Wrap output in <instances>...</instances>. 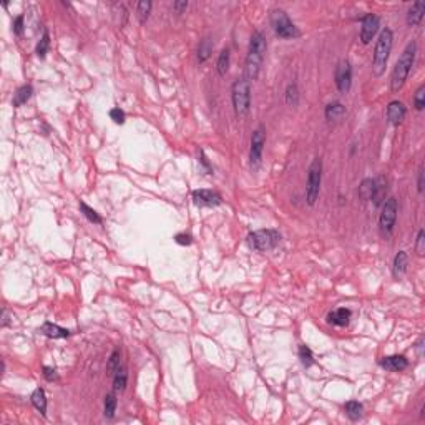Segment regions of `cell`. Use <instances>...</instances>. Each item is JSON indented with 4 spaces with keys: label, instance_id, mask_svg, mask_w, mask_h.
I'll return each instance as SVG.
<instances>
[{
    "label": "cell",
    "instance_id": "5",
    "mask_svg": "<svg viewBox=\"0 0 425 425\" xmlns=\"http://www.w3.org/2000/svg\"><path fill=\"white\" fill-rule=\"evenodd\" d=\"M281 243V234L276 229H259L248 234V244L256 251H271Z\"/></svg>",
    "mask_w": 425,
    "mask_h": 425
},
{
    "label": "cell",
    "instance_id": "14",
    "mask_svg": "<svg viewBox=\"0 0 425 425\" xmlns=\"http://www.w3.org/2000/svg\"><path fill=\"white\" fill-rule=\"evenodd\" d=\"M39 332L42 336L49 337V339H65L70 336V330L68 329H63L56 324H52V322H45L40 325Z\"/></svg>",
    "mask_w": 425,
    "mask_h": 425
},
{
    "label": "cell",
    "instance_id": "12",
    "mask_svg": "<svg viewBox=\"0 0 425 425\" xmlns=\"http://www.w3.org/2000/svg\"><path fill=\"white\" fill-rule=\"evenodd\" d=\"M193 201L198 206H218L223 203L221 195L212 190H196L193 191Z\"/></svg>",
    "mask_w": 425,
    "mask_h": 425
},
{
    "label": "cell",
    "instance_id": "6",
    "mask_svg": "<svg viewBox=\"0 0 425 425\" xmlns=\"http://www.w3.org/2000/svg\"><path fill=\"white\" fill-rule=\"evenodd\" d=\"M271 27L279 39H296V37H299L297 27L291 22L287 13L284 10H281V8H274L271 12Z\"/></svg>",
    "mask_w": 425,
    "mask_h": 425
},
{
    "label": "cell",
    "instance_id": "8",
    "mask_svg": "<svg viewBox=\"0 0 425 425\" xmlns=\"http://www.w3.org/2000/svg\"><path fill=\"white\" fill-rule=\"evenodd\" d=\"M397 212H399V205L395 198H389L387 201H384V206H382V212L379 218V226L380 231L384 234H392L395 226V221H397Z\"/></svg>",
    "mask_w": 425,
    "mask_h": 425
},
{
    "label": "cell",
    "instance_id": "26",
    "mask_svg": "<svg viewBox=\"0 0 425 425\" xmlns=\"http://www.w3.org/2000/svg\"><path fill=\"white\" fill-rule=\"evenodd\" d=\"M346 414H347V417L351 419V420H359L362 417V414H364V407H362V404L361 402H357V400H351V402H347L346 404Z\"/></svg>",
    "mask_w": 425,
    "mask_h": 425
},
{
    "label": "cell",
    "instance_id": "25",
    "mask_svg": "<svg viewBox=\"0 0 425 425\" xmlns=\"http://www.w3.org/2000/svg\"><path fill=\"white\" fill-rule=\"evenodd\" d=\"M212 53V42L210 39H203L200 42V47H198V62L205 63L208 58Z\"/></svg>",
    "mask_w": 425,
    "mask_h": 425
},
{
    "label": "cell",
    "instance_id": "11",
    "mask_svg": "<svg viewBox=\"0 0 425 425\" xmlns=\"http://www.w3.org/2000/svg\"><path fill=\"white\" fill-rule=\"evenodd\" d=\"M336 85L341 93H347L352 85V68L347 60L339 62L336 68Z\"/></svg>",
    "mask_w": 425,
    "mask_h": 425
},
{
    "label": "cell",
    "instance_id": "28",
    "mask_svg": "<svg viewBox=\"0 0 425 425\" xmlns=\"http://www.w3.org/2000/svg\"><path fill=\"white\" fill-rule=\"evenodd\" d=\"M385 191H387V186H385V179L384 178H377L375 179V191H374V205L379 206L382 201H385Z\"/></svg>",
    "mask_w": 425,
    "mask_h": 425
},
{
    "label": "cell",
    "instance_id": "23",
    "mask_svg": "<svg viewBox=\"0 0 425 425\" xmlns=\"http://www.w3.org/2000/svg\"><path fill=\"white\" fill-rule=\"evenodd\" d=\"M116 405H118L116 392L113 390V392H110V394L105 395V402H103V414H105L106 419H113V417H115Z\"/></svg>",
    "mask_w": 425,
    "mask_h": 425
},
{
    "label": "cell",
    "instance_id": "43",
    "mask_svg": "<svg viewBox=\"0 0 425 425\" xmlns=\"http://www.w3.org/2000/svg\"><path fill=\"white\" fill-rule=\"evenodd\" d=\"M200 161H201V164H203V166L206 168L208 174H211V173H212V168L210 166V163H208V159H206V157H205V153H203V151L200 153Z\"/></svg>",
    "mask_w": 425,
    "mask_h": 425
},
{
    "label": "cell",
    "instance_id": "24",
    "mask_svg": "<svg viewBox=\"0 0 425 425\" xmlns=\"http://www.w3.org/2000/svg\"><path fill=\"white\" fill-rule=\"evenodd\" d=\"M30 400H32V404H34V407L39 410L42 415L47 414V397H45L44 389H40V387H39V389H35L34 394H32Z\"/></svg>",
    "mask_w": 425,
    "mask_h": 425
},
{
    "label": "cell",
    "instance_id": "33",
    "mask_svg": "<svg viewBox=\"0 0 425 425\" xmlns=\"http://www.w3.org/2000/svg\"><path fill=\"white\" fill-rule=\"evenodd\" d=\"M414 106L417 111H422L425 108V85H420L419 90L414 95Z\"/></svg>",
    "mask_w": 425,
    "mask_h": 425
},
{
    "label": "cell",
    "instance_id": "13",
    "mask_svg": "<svg viewBox=\"0 0 425 425\" xmlns=\"http://www.w3.org/2000/svg\"><path fill=\"white\" fill-rule=\"evenodd\" d=\"M405 105L402 102L399 100H394L389 103V106H387V120H389L390 125H399L402 123L404 116H405Z\"/></svg>",
    "mask_w": 425,
    "mask_h": 425
},
{
    "label": "cell",
    "instance_id": "15",
    "mask_svg": "<svg viewBox=\"0 0 425 425\" xmlns=\"http://www.w3.org/2000/svg\"><path fill=\"white\" fill-rule=\"evenodd\" d=\"M351 309L347 308H339L332 313H329L327 316V322L332 325H337V327H344V325L349 324V319H351Z\"/></svg>",
    "mask_w": 425,
    "mask_h": 425
},
{
    "label": "cell",
    "instance_id": "1",
    "mask_svg": "<svg viewBox=\"0 0 425 425\" xmlns=\"http://www.w3.org/2000/svg\"><path fill=\"white\" fill-rule=\"evenodd\" d=\"M267 44L266 39L261 32H253L251 40H249V50L246 55V63H244V75L243 77L248 80L249 83L254 82L259 75V70H261L263 60H264V53H266Z\"/></svg>",
    "mask_w": 425,
    "mask_h": 425
},
{
    "label": "cell",
    "instance_id": "22",
    "mask_svg": "<svg viewBox=\"0 0 425 425\" xmlns=\"http://www.w3.org/2000/svg\"><path fill=\"white\" fill-rule=\"evenodd\" d=\"M126 382H128V372L123 366L113 374V390L115 392H123L126 389Z\"/></svg>",
    "mask_w": 425,
    "mask_h": 425
},
{
    "label": "cell",
    "instance_id": "35",
    "mask_svg": "<svg viewBox=\"0 0 425 425\" xmlns=\"http://www.w3.org/2000/svg\"><path fill=\"white\" fill-rule=\"evenodd\" d=\"M121 367V362H120V351H113L111 357H110V362H108V374H115V372Z\"/></svg>",
    "mask_w": 425,
    "mask_h": 425
},
{
    "label": "cell",
    "instance_id": "34",
    "mask_svg": "<svg viewBox=\"0 0 425 425\" xmlns=\"http://www.w3.org/2000/svg\"><path fill=\"white\" fill-rule=\"evenodd\" d=\"M299 359H301V362H302V366H304V367H309V366H313V364H314L313 352H311V349L306 347V346L299 347Z\"/></svg>",
    "mask_w": 425,
    "mask_h": 425
},
{
    "label": "cell",
    "instance_id": "17",
    "mask_svg": "<svg viewBox=\"0 0 425 425\" xmlns=\"http://www.w3.org/2000/svg\"><path fill=\"white\" fill-rule=\"evenodd\" d=\"M424 13H425V2L419 0L415 2L412 7L409 8L407 12V23L410 27H417L424 18Z\"/></svg>",
    "mask_w": 425,
    "mask_h": 425
},
{
    "label": "cell",
    "instance_id": "37",
    "mask_svg": "<svg viewBox=\"0 0 425 425\" xmlns=\"http://www.w3.org/2000/svg\"><path fill=\"white\" fill-rule=\"evenodd\" d=\"M415 253H417L419 256H424V253H425V233H424V229H420L419 234H417V244H415Z\"/></svg>",
    "mask_w": 425,
    "mask_h": 425
},
{
    "label": "cell",
    "instance_id": "36",
    "mask_svg": "<svg viewBox=\"0 0 425 425\" xmlns=\"http://www.w3.org/2000/svg\"><path fill=\"white\" fill-rule=\"evenodd\" d=\"M110 118L113 121H115L116 125H123L126 116H125V111L120 110V108H113V110L110 111Z\"/></svg>",
    "mask_w": 425,
    "mask_h": 425
},
{
    "label": "cell",
    "instance_id": "27",
    "mask_svg": "<svg viewBox=\"0 0 425 425\" xmlns=\"http://www.w3.org/2000/svg\"><path fill=\"white\" fill-rule=\"evenodd\" d=\"M216 70L221 77H224L229 70V49L221 50V53L218 56V62H216Z\"/></svg>",
    "mask_w": 425,
    "mask_h": 425
},
{
    "label": "cell",
    "instance_id": "21",
    "mask_svg": "<svg viewBox=\"0 0 425 425\" xmlns=\"http://www.w3.org/2000/svg\"><path fill=\"white\" fill-rule=\"evenodd\" d=\"M374 191H375V179L366 178L361 183V186H359V198L364 201H369L374 196Z\"/></svg>",
    "mask_w": 425,
    "mask_h": 425
},
{
    "label": "cell",
    "instance_id": "31",
    "mask_svg": "<svg viewBox=\"0 0 425 425\" xmlns=\"http://www.w3.org/2000/svg\"><path fill=\"white\" fill-rule=\"evenodd\" d=\"M286 103L289 106H297L299 103V90H297L296 83H291L286 90Z\"/></svg>",
    "mask_w": 425,
    "mask_h": 425
},
{
    "label": "cell",
    "instance_id": "41",
    "mask_svg": "<svg viewBox=\"0 0 425 425\" xmlns=\"http://www.w3.org/2000/svg\"><path fill=\"white\" fill-rule=\"evenodd\" d=\"M188 8V2L186 0H179V2H174L173 3V10L176 13H183Z\"/></svg>",
    "mask_w": 425,
    "mask_h": 425
},
{
    "label": "cell",
    "instance_id": "16",
    "mask_svg": "<svg viewBox=\"0 0 425 425\" xmlns=\"http://www.w3.org/2000/svg\"><path fill=\"white\" fill-rule=\"evenodd\" d=\"M380 366L385 367L387 371H404L405 367L409 366V361L405 359L404 356H389V357H384L380 361Z\"/></svg>",
    "mask_w": 425,
    "mask_h": 425
},
{
    "label": "cell",
    "instance_id": "7",
    "mask_svg": "<svg viewBox=\"0 0 425 425\" xmlns=\"http://www.w3.org/2000/svg\"><path fill=\"white\" fill-rule=\"evenodd\" d=\"M320 181H322V159L316 158L308 171V186H306V200L309 206H314L319 198Z\"/></svg>",
    "mask_w": 425,
    "mask_h": 425
},
{
    "label": "cell",
    "instance_id": "29",
    "mask_svg": "<svg viewBox=\"0 0 425 425\" xmlns=\"http://www.w3.org/2000/svg\"><path fill=\"white\" fill-rule=\"evenodd\" d=\"M80 210H82L83 216L87 218L90 223H95V224H102V218L98 216V212L93 210V208H90L87 203L80 201Z\"/></svg>",
    "mask_w": 425,
    "mask_h": 425
},
{
    "label": "cell",
    "instance_id": "39",
    "mask_svg": "<svg viewBox=\"0 0 425 425\" xmlns=\"http://www.w3.org/2000/svg\"><path fill=\"white\" fill-rule=\"evenodd\" d=\"M23 15H18L15 20H13V34L20 37L23 34Z\"/></svg>",
    "mask_w": 425,
    "mask_h": 425
},
{
    "label": "cell",
    "instance_id": "19",
    "mask_svg": "<svg viewBox=\"0 0 425 425\" xmlns=\"http://www.w3.org/2000/svg\"><path fill=\"white\" fill-rule=\"evenodd\" d=\"M407 264H409V258H407V253L405 251H399L395 254V259H394V266H392V272L394 276L397 277H402L405 272H407Z\"/></svg>",
    "mask_w": 425,
    "mask_h": 425
},
{
    "label": "cell",
    "instance_id": "9",
    "mask_svg": "<svg viewBox=\"0 0 425 425\" xmlns=\"http://www.w3.org/2000/svg\"><path fill=\"white\" fill-rule=\"evenodd\" d=\"M264 143H266V133H264L263 126H259L253 131L251 136V150H249V163H251V168L256 169L261 163V157H263V148Z\"/></svg>",
    "mask_w": 425,
    "mask_h": 425
},
{
    "label": "cell",
    "instance_id": "38",
    "mask_svg": "<svg viewBox=\"0 0 425 425\" xmlns=\"http://www.w3.org/2000/svg\"><path fill=\"white\" fill-rule=\"evenodd\" d=\"M44 377H45V380H49V382L58 380V374H56V371L53 369V367H49V366L44 367Z\"/></svg>",
    "mask_w": 425,
    "mask_h": 425
},
{
    "label": "cell",
    "instance_id": "10",
    "mask_svg": "<svg viewBox=\"0 0 425 425\" xmlns=\"http://www.w3.org/2000/svg\"><path fill=\"white\" fill-rule=\"evenodd\" d=\"M379 27H380V18L377 15H374V13H367V15L362 18L361 42L364 45L371 44L372 39L375 37V34L379 32Z\"/></svg>",
    "mask_w": 425,
    "mask_h": 425
},
{
    "label": "cell",
    "instance_id": "3",
    "mask_svg": "<svg viewBox=\"0 0 425 425\" xmlns=\"http://www.w3.org/2000/svg\"><path fill=\"white\" fill-rule=\"evenodd\" d=\"M394 45V34H392L390 28H384L379 35V40L375 44L374 50V58H372V72L375 77H380L385 72L387 62H389L390 50Z\"/></svg>",
    "mask_w": 425,
    "mask_h": 425
},
{
    "label": "cell",
    "instance_id": "4",
    "mask_svg": "<svg viewBox=\"0 0 425 425\" xmlns=\"http://www.w3.org/2000/svg\"><path fill=\"white\" fill-rule=\"evenodd\" d=\"M231 100L236 116L244 118L251 110V83L244 77L238 78L231 88Z\"/></svg>",
    "mask_w": 425,
    "mask_h": 425
},
{
    "label": "cell",
    "instance_id": "18",
    "mask_svg": "<svg viewBox=\"0 0 425 425\" xmlns=\"http://www.w3.org/2000/svg\"><path fill=\"white\" fill-rule=\"evenodd\" d=\"M346 116V106L341 102H332L325 106V118L327 121H341Z\"/></svg>",
    "mask_w": 425,
    "mask_h": 425
},
{
    "label": "cell",
    "instance_id": "2",
    "mask_svg": "<svg viewBox=\"0 0 425 425\" xmlns=\"http://www.w3.org/2000/svg\"><path fill=\"white\" fill-rule=\"evenodd\" d=\"M415 55H417V44H415V42H410V44L405 47V50L402 52L400 58L397 60L394 70H392V77H390L392 92H399L405 85V80H407L410 70L414 67Z\"/></svg>",
    "mask_w": 425,
    "mask_h": 425
},
{
    "label": "cell",
    "instance_id": "32",
    "mask_svg": "<svg viewBox=\"0 0 425 425\" xmlns=\"http://www.w3.org/2000/svg\"><path fill=\"white\" fill-rule=\"evenodd\" d=\"M49 45H50V37H49V32H44V35H42V39H40V42L39 44H37V56H39V58H45V55H47V52H49Z\"/></svg>",
    "mask_w": 425,
    "mask_h": 425
},
{
    "label": "cell",
    "instance_id": "44",
    "mask_svg": "<svg viewBox=\"0 0 425 425\" xmlns=\"http://www.w3.org/2000/svg\"><path fill=\"white\" fill-rule=\"evenodd\" d=\"M424 341H425V339L420 337L419 342H417V352H419V356H424Z\"/></svg>",
    "mask_w": 425,
    "mask_h": 425
},
{
    "label": "cell",
    "instance_id": "40",
    "mask_svg": "<svg viewBox=\"0 0 425 425\" xmlns=\"http://www.w3.org/2000/svg\"><path fill=\"white\" fill-rule=\"evenodd\" d=\"M176 243L178 244H181V246H190V244L193 243V238L190 234H186V233H179V234H176Z\"/></svg>",
    "mask_w": 425,
    "mask_h": 425
},
{
    "label": "cell",
    "instance_id": "42",
    "mask_svg": "<svg viewBox=\"0 0 425 425\" xmlns=\"http://www.w3.org/2000/svg\"><path fill=\"white\" fill-rule=\"evenodd\" d=\"M417 190L419 193H424V169H419V176H417Z\"/></svg>",
    "mask_w": 425,
    "mask_h": 425
},
{
    "label": "cell",
    "instance_id": "45",
    "mask_svg": "<svg viewBox=\"0 0 425 425\" xmlns=\"http://www.w3.org/2000/svg\"><path fill=\"white\" fill-rule=\"evenodd\" d=\"M8 325V316H7V311L3 309V314H2V327H7Z\"/></svg>",
    "mask_w": 425,
    "mask_h": 425
},
{
    "label": "cell",
    "instance_id": "30",
    "mask_svg": "<svg viewBox=\"0 0 425 425\" xmlns=\"http://www.w3.org/2000/svg\"><path fill=\"white\" fill-rule=\"evenodd\" d=\"M151 5H153V3H151L150 0H141V2L138 3V7H136V15H138V20L141 23H145L146 20H148L150 12H151Z\"/></svg>",
    "mask_w": 425,
    "mask_h": 425
},
{
    "label": "cell",
    "instance_id": "20",
    "mask_svg": "<svg viewBox=\"0 0 425 425\" xmlns=\"http://www.w3.org/2000/svg\"><path fill=\"white\" fill-rule=\"evenodd\" d=\"M32 93H34V88H32L30 85H23V87H20L15 92V95H13V100H12L13 106L18 108V106H22L23 103H27L30 100Z\"/></svg>",
    "mask_w": 425,
    "mask_h": 425
}]
</instances>
